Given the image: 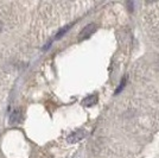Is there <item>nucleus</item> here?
I'll return each instance as SVG.
<instances>
[{
  "mask_svg": "<svg viewBox=\"0 0 159 158\" xmlns=\"http://www.w3.org/2000/svg\"><path fill=\"white\" fill-rule=\"evenodd\" d=\"M95 30H96V25H95V24H89V25H87V26L83 27L82 31L80 32L79 38L80 40H86L90 35H93V33L95 32Z\"/></svg>",
  "mask_w": 159,
  "mask_h": 158,
  "instance_id": "1",
  "label": "nucleus"
},
{
  "mask_svg": "<svg viewBox=\"0 0 159 158\" xmlns=\"http://www.w3.org/2000/svg\"><path fill=\"white\" fill-rule=\"evenodd\" d=\"M21 119H23V112H21V109L20 108H17V109H14L12 114H11V117H10V123L11 124H19L20 121H21Z\"/></svg>",
  "mask_w": 159,
  "mask_h": 158,
  "instance_id": "2",
  "label": "nucleus"
},
{
  "mask_svg": "<svg viewBox=\"0 0 159 158\" xmlns=\"http://www.w3.org/2000/svg\"><path fill=\"white\" fill-rule=\"evenodd\" d=\"M84 136H86V132L83 131V130L76 131V132H74L73 134L68 138V142H70V143H77V142H80Z\"/></svg>",
  "mask_w": 159,
  "mask_h": 158,
  "instance_id": "3",
  "label": "nucleus"
},
{
  "mask_svg": "<svg viewBox=\"0 0 159 158\" xmlns=\"http://www.w3.org/2000/svg\"><path fill=\"white\" fill-rule=\"evenodd\" d=\"M98 102V95L96 94H93V95H89L87 96L86 99L82 101V105L84 106H93Z\"/></svg>",
  "mask_w": 159,
  "mask_h": 158,
  "instance_id": "4",
  "label": "nucleus"
},
{
  "mask_svg": "<svg viewBox=\"0 0 159 158\" xmlns=\"http://www.w3.org/2000/svg\"><path fill=\"white\" fill-rule=\"evenodd\" d=\"M125 83H126V77H124V79L121 80V83H120V87L119 89H116V92H115V94H118V93H120L122 89H124V87H125Z\"/></svg>",
  "mask_w": 159,
  "mask_h": 158,
  "instance_id": "5",
  "label": "nucleus"
},
{
  "mask_svg": "<svg viewBox=\"0 0 159 158\" xmlns=\"http://www.w3.org/2000/svg\"><path fill=\"white\" fill-rule=\"evenodd\" d=\"M70 26H71V25H70ZM70 26H66V27H64V29H63V30H62V31H60V32L57 33V36H56V40H58V38H60V37H62V36H63V35H64V33L66 32V31H68V30H69V27Z\"/></svg>",
  "mask_w": 159,
  "mask_h": 158,
  "instance_id": "6",
  "label": "nucleus"
},
{
  "mask_svg": "<svg viewBox=\"0 0 159 158\" xmlns=\"http://www.w3.org/2000/svg\"><path fill=\"white\" fill-rule=\"evenodd\" d=\"M2 27H4V24H2V21L0 20V32L2 31Z\"/></svg>",
  "mask_w": 159,
  "mask_h": 158,
  "instance_id": "7",
  "label": "nucleus"
}]
</instances>
